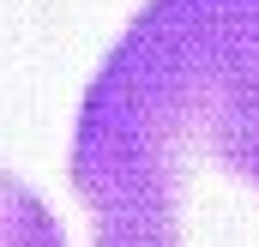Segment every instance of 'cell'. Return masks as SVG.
I'll use <instances>...</instances> for the list:
<instances>
[{"instance_id": "cell-1", "label": "cell", "mask_w": 259, "mask_h": 247, "mask_svg": "<svg viewBox=\"0 0 259 247\" xmlns=\"http://www.w3.org/2000/svg\"><path fill=\"white\" fill-rule=\"evenodd\" d=\"M66 181L91 247H259V0H145L78 97Z\"/></svg>"}, {"instance_id": "cell-2", "label": "cell", "mask_w": 259, "mask_h": 247, "mask_svg": "<svg viewBox=\"0 0 259 247\" xmlns=\"http://www.w3.org/2000/svg\"><path fill=\"white\" fill-rule=\"evenodd\" d=\"M0 247H66L42 193L30 181H18L12 169H0Z\"/></svg>"}]
</instances>
